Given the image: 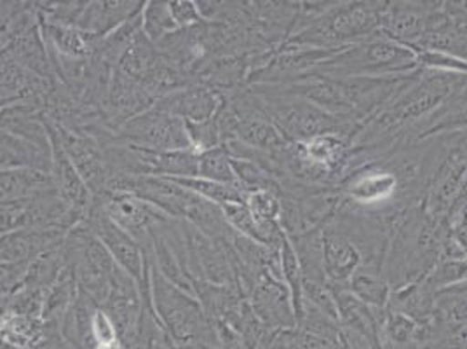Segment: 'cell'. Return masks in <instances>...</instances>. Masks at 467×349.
<instances>
[{
    "mask_svg": "<svg viewBox=\"0 0 467 349\" xmlns=\"http://www.w3.org/2000/svg\"><path fill=\"white\" fill-rule=\"evenodd\" d=\"M447 227L428 214L422 203L410 206L392 222L382 257V274L390 291L422 281L440 260Z\"/></svg>",
    "mask_w": 467,
    "mask_h": 349,
    "instance_id": "1",
    "label": "cell"
},
{
    "mask_svg": "<svg viewBox=\"0 0 467 349\" xmlns=\"http://www.w3.org/2000/svg\"><path fill=\"white\" fill-rule=\"evenodd\" d=\"M417 70L413 51L379 30L368 39L342 48L314 72L338 79H389L409 78Z\"/></svg>",
    "mask_w": 467,
    "mask_h": 349,
    "instance_id": "2",
    "label": "cell"
},
{
    "mask_svg": "<svg viewBox=\"0 0 467 349\" xmlns=\"http://www.w3.org/2000/svg\"><path fill=\"white\" fill-rule=\"evenodd\" d=\"M110 143L131 145L156 153L194 151L187 135L185 122L154 107L120 124L116 132H112Z\"/></svg>",
    "mask_w": 467,
    "mask_h": 349,
    "instance_id": "3",
    "label": "cell"
},
{
    "mask_svg": "<svg viewBox=\"0 0 467 349\" xmlns=\"http://www.w3.org/2000/svg\"><path fill=\"white\" fill-rule=\"evenodd\" d=\"M462 196H466V136L448 151L431 174L422 205L431 217L443 222Z\"/></svg>",
    "mask_w": 467,
    "mask_h": 349,
    "instance_id": "4",
    "label": "cell"
},
{
    "mask_svg": "<svg viewBox=\"0 0 467 349\" xmlns=\"http://www.w3.org/2000/svg\"><path fill=\"white\" fill-rule=\"evenodd\" d=\"M84 224L97 236L98 241L107 249V252L110 253L117 268L126 272L130 278H133L140 289L145 287L147 259L137 239L116 226L95 203L86 215Z\"/></svg>",
    "mask_w": 467,
    "mask_h": 349,
    "instance_id": "5",
    "label": "cell"
},
{
    "mask_svg": "<svg viewBox=\"0 0 467 349\" xmlns=\"http://www.w3.org/2000/svg\"><path fill=\"white\" fill-rule=\"evenodd\" d=\"M93 203L122 231L135 238L141 249L149 245L150 233L157 224L171 220L150 203L128 193L103 191L93 197Z\"/></svg>",
    "mask_w": 467,
    "mask_h": 349,
    "instance_id": "6",
    "label": "cell"
},
{
    "mask_svg": "<svg viewBox=\"0 0 467 349\" xmlns=\"http://www.w3.org/2000/svg\"><path fill=\"white\" fill-rule=\"evenodd\" d=\"M225 103V95L204 84H189L152 105L157 111L178 117L187 124H201L216 117Z\"/></svg>",
    "mask_w": 467,
    "mask_h": 349,
    "instance_id": "7",
    "label": "cell"
},
{
    "mask_svg": "<svg viewBox=\"0 0 467 349\" xmlns=\"http://www.w3.org/2000/svg\"><path fill=\"white\" fill-rule=\"evenodd\" d=\"M321 257L330 289H346L352 272L365 262L358 245L333 224H327L321 229Z\"/></svg>",
    "mask_w": 467,
    "mask_h": 349,
    "instance_id": "8",
    "label": "cell"
},
{
    "mask_svg": "<svg viewBox=\"0 0 467 349\" xmlns=\"http://www.w3.org/2000/svg\"><path fill=\"white\" fill-rule=\"evenodd\" d=\"M434 5L436 2H386L379 30L388 39L411 48L424 36Z\"/></svg>",
    "mask_w": 467,
    "mask_h": 349,
    "instance_id": "9",
    "label": "cell"
},
{
    "mask_svg": "<svg viewBox=\"0 0 467 349\" xmlns=\"http://www.w3.org/2000/svg\"><path fill=\"white\" fill-rule=\"evenodd\" d=\"M141 7L143 2H86V7L80 13L76 26L78 30L101 39L114 32L120 25H124L126 21L135 18L141 13Z\"/></svg>",
    "mask_w": 467,
    "mask_h": 349,
    "instance_id": "10",
    "label": "cell"
},
{
    "mask_svg": "<svg viewBox=\"0 0 467 349\" xmlns=\"http://www.w3.org/2000/svg\"><path fill=\"white\" fill-rule=\"evenodd\" d=\"M68 233L51 229H16L0 236V260L32 262L40 253L61 247Z\"/></svg>",
    "mask_w": 467,
    "mask_h": 349,
    "instance_id": "11",
    "label": "cell"
},
{
    "mask_svg": "<svg viewBox=\"0 0 467 349\" xmlns=\"http://www.w3.org/2000/svg\"><path fill=\"white\" fill-rule=\"evenodd\" d=\"M51 153H53L51 176H53L57 193L72 210L86 217L93 205V195L89 193L86 182L78 174L76 166L70 163V159L53 140H51Z\"/></svg>",
    "mask_w": 467,
    "mask_h": 349,
    "instance_id": "12",
    "label": "cell"
},
{
    "mask_svg": "<svg viewBox=\"0 0 467 349\" xmlns=\"http://www.w3.org/2000/svg\"><path fill=\"white\" fill-rule=\"evenodd\" d=\"M0 49L9 53L23 69L32 72L34 76L42 79H57L46 42L40 32L39 23L15 36Z\"/></svg>",
    "mask_w": 467,
    "mask_h": 349,
    "instance_id": "13",
    "label": "cell"
},
{
    "mask_svg": "<svg viewBox=\"0 0 467 349\" xmlns=\"http://www.w3.org/2000/svg\"><path fill=\"white\" fill-rule=\"evenodd\" d=\"M53 153L0 130V170H39L51 174Z\"/></svg>",
    "mask_w": 467,
    "mask_h": 349,
    "instance_id": "14",
    "label": "cell"
},
{
    "mask_svg": "<svg viewBox=\"0 0 467 349\" xmlns=\"http://www.w3.org/2000/svg\"><path fill=\"white\" fill-rule=\"evenodd\" d=\"M53 189L51 174L39 170H0V206L20 205Z\"/></svg>",
    "mask_w": 467,
    "mask_h": 349,
    "instance_id": "15",
    "label": "cell"
},
{
    "mask_svg": "<svg viewBox=\"0 0 467 349\" xmlns=\"http://www.w3.org/2000/svg\"><path fill=\"white\" fill-rule=\"evenodd\" d=\"M348 291L363 304L373 310H386L389 302L390 289L382 274V268L375 260H365L348 281Z\"/></svg>",
    "mask_w": 467,
    "mask_h": 349,
    "instance_id": "16",
    "label": "cell"
},
{
    "mask_svg": "<svg viewBox=\"0 0 467 349\" xmlns=\"http://www.w3.org/2000/svg\"><path fill=\"white\" fill-rule=\"evenodd\" d=\"M44 330V320L4 310L0 318V341L16 348L30 349Z\"/></svg>",
    "mask_w": 467,
    "mask_h": 349,
    "instance_id": "17",
    "label": "cell"
},
{
    "mask_svg": "<svg viewBox=\"0 0 467 349\" xmlns=\"http://www.w3.org/2000/svg\"><path fill=\"white\" fill-rule=\"evenodd\" d=\"M171 182H175L176 185H180L185 191H191L192 195L199 196L210 203H213L216 206L227 205V203H243L244 195L248 193L244 187L241 185H227V184H218L212 180H204V178H170Z\"/></svg>",
    "mask_w": 467,
    "mask_h": 349,
    "instance_id": "18",
    "label": "cell"
},
{
    "mask_svg": "<svg viewBox=\"0 0 467 349\" xmlns=\"http://www.w3.org/2000/svg\"><path fill=\"white\" fill-rule=\"evenodd\" d=\"M195 176L218 182V184L239 185L235 174H234L233 164H231V155L227 154L223 145H218L214 149L197 154V174Z\"/></svg>",
    "mask_w": 467,
    "mask_h": 349,
    "instance_id": "19",
    "label": "cell"
},
{
    "mask_svg": "<svg viewBox=\"0 0 467 349\" xmlns=\"http://www.w3.org/2000/svg\"><path fill=\"white\" fill-rule=\"evenodd\" d=\"M141 32L152 44L178 32V26L170 15L168 2H143L141 7Z\"/></svg>",
    "mask_w": 467,
    "mask_h": 349,
    "instance_id": "20",
    "label": "cell"
},
{
    "mask_svg": "<svg viewBox=\"0 0 467 349\" xmlns=\"http://www.w3.org/2000/svg\"><path fill=\"white\" fill-rule=\"evenodd\" d=\"M422 281L434 293L451 285H457L461 281H466V260L440 259Z\"/></svg>",
    "mask_w": 467,
    "mask_h": 349,
    "instance_id": "21",
    "label": "cell"
},
{
    "mask_svg": "<svg viewBox=\"0 0 467 349\" xmlns=\"http://www.w3.org/2000/svg\"><path fill=\"white\" fill-rule=\"evenodd\" d=\"M243 205L258 222L279 224V217H281L279 196L269 191H248L244 195Z\"/></svg>",
    "mask_w": 467,
    "mask_h": 349,
    "instance_id": "22",
    "label": "cell"
},
{
    "mask_svg": "<svg viewBox=\"0 0 467 349\" xmlns=\"http://www.w3.org/2000/svg\"><path fill=\"white\" fill-rule=\"evenodd\" d=\"M30 262H9L0 260V299H9L26 280Z\"/></svg>",
    "mask_w": 467,
    "mask_h": 349,
    "instance_id": "23",
    "label": "cell"
},
{
    "mask_svg": "<svg viewBox=\"0 0 467 349\" xmlns=\"http://www.w3.org/2000/svg\"><path fill=\"white\" fill-rule=\"evenodd\" d=\"M168 7L178 30L192 28L195 25H201L206 21L199 11L197 2L192 0H173V2H168Z\"/></svg>",
    "mask_w": 467,
    "mask_h": 349,
    "instance_id": "24",
    "label": "cell"
},
{
    "mask_svg": "<svg viewBox=\"0 0 467 349\" xmlns=\"http://www.w3.org/2000/svg\"><path fill=\"white\" fill-rule=\"evenodd\" d=\"M91 337L95 341V346L114 344L117 341H120L116 323L103 308H97L91 316Z\"/></svg>",
    "mask_w": 467,
    "mask_h": 349,
    "instance_id": "25",
    "label": "cell"
},
{
    "mask_svg": "<svg viewBox=\"0 0 467 349\" xmlns=\"http://www.w3.org/2000/svg\"><path fill=\"white\" fill-rule=\"evenodd\" d=\"M30 349H70L61 329L59 323L55 322H44V330L40 333L39 339L36 341V344Z\"/></svg>",
    "mask_w": 467,
    "mask_h": 349,
    "instance_id": "26",
    "label": "cell"
},
{
    "mask_svg": "<svg viewBox=\"0 0 467 349\" xmlns=\"http://www.w3.org/2000/svg\"><path fill=\"white\" fill-rule=\"evenodd\" d=\"M16 229H25L23 205H4L0 206V236Z\"/></svg>",
    "mask_w": 467,
    "mask_h": 349,
    "instance_id": "27",
    "label": "cell"
},
{
    "mask_svg": "<svg viewBox=\"0 0 467 349\" xmlns=\"http://www.w3.org/2000/svg\"><path fill=\"white\" fill-rule=\"evenodd\" d=\"M428 349H466V330L451 332L440 339H434Z\"/></svg>",
    "mask_w": 467,
    "mask_h": 349,
    "instance_id": "28",
    "label": "cell"
},
{
    "mask_svg": "<svg viewBox=\"0 0 467 349\" xmlns=\"http://www.w3.org/2000/svg\"><path fill=\"white\" fill-rule=\"evenodd\" d=\"M168 349H216L208 348V346H201V344H175V343H170V348Z\"/></svg>",
    "mask_w": 467,
    "mask_h": 349,
    "instance_id": "29",
    "label": "cell"
},
{
    "mask_svg": "<svg viewBox=\"0 0 467 349\" xmlns=\"http://www.w3.org/2000/svg\"><path fill=\"white\" fill-rule=\"evenodd\" d=\"M0 349H21V348H16V346H13V344H7V343H2V341H0Z\"/></svg>",
    "mask_w": 467,
    "mask_h": 349,
    "instance_id": "30",
    "label": "cell"
},
{
    "mask_svg": "<svg viewBox=\"0 0 467 349\" xmlns=\"http://www.w3.org/2000/svg\"><path fill=\"white\" fill-rule=\"evenodd\" d=\"M346 349H348V346H346Z\"/></svg>",
    "mask_w": 467,
    "mask_h": 349,
    "instance_id": "31",
    "label": "cell"
}]
</instances>
